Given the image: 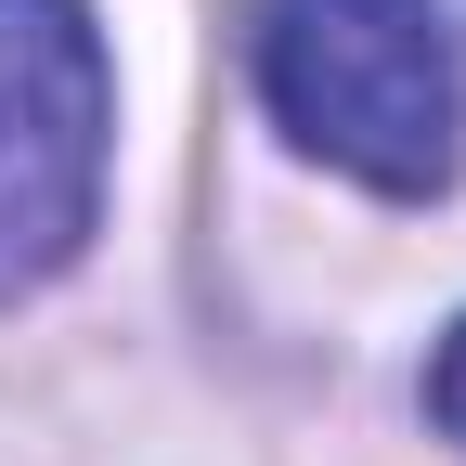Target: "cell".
<instances>
[{"label": "cell", "instance_id": "3957f363", "mask_svg": "<svg viewBox=\"0 0 466 466\" xmlns=\"http://www.w3.org/2000/svg\"><path fill=\"white\" fill-rule=\"evenodd\" d=\"M428 428H441V441L466 453V324L441 337V363H428Z\"/></svg>", "mask_w": 466, "mask_h": 466}, {"label": "cell", "instance_id": "6da1fadb", "mask_svg": "<svg viewBox=\"0 0 466 466\" xmlns=\"http://www.w3.org/2000/svg\"><path fill=\"white\" fill-rule=\"evenodd\" d=\"M259 104L376 195H441L466 78L428 0H259Z\"/></svg>", "mask_w": 466, "mask_h": 466}, {"label": "cell", "instance_id": "7a4b0ae2", "mask_svg": "<svg viewBox=\"0 0 466 466\" xmlns=\"http://www.w3.org/2000/svg\"><path fill=\"white\" fill-rule=\"evenodd\" d=\"M116 78L78 0H0V299L52 285L104 220Z\"/></svg>", "mask_w": 466, "mask_h": 466}]
</instances>
